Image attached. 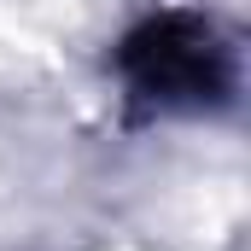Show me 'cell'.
<instances>
[{"instance_id":"1","label":"cell","mask_w":251,"mask_h":251,"mask_svg":"<svg viewBox=\"0 0 251 251\" xmlns=\"http://www.w3.org/2000/svg\"><path fill=\"white\" fill-rule=\"evenodd\" d=\"M123 82L158 111H204L228 100V47L222 35L193 18V12H158L146 24H134L117 47Z\"/></svg>"}]
</instances>
